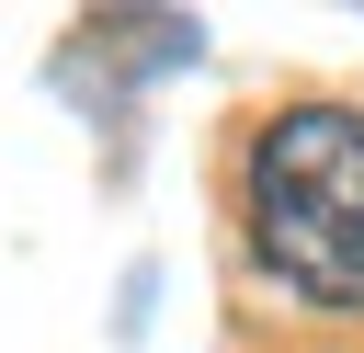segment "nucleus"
<instances>
[{
  "label": "nucleus",
  "instance_id": "obj_1",
  "mask_svg": "<svg viewBox=\"0 0 364 353\" xmlns=\"http://www.w3.org/2000/svg\"><path fill=\"white\" fill-rule=\"evenodd\" d=\"M250 262L307 307H364V114L353 102H284L250 137L239 171Z\"/></svg>",
  "mask_w": 364,
  "mask_h": 353
}]
</instances>
